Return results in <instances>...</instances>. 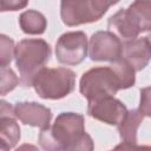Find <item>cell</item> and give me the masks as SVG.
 I'll return each mask as SVG.
<instances>
[{
	"instance_id": "cell-1",
	"label": "cell",
	"mask_w": 151,
	"mask_h": 151,
	"mask_svg": "<svg viewBox=\"0 0 151 151\" xmlns=\"http://www.w3.org/2000/svg\"><path fill=\"white\" fill-rule=\"evenodd\" d=\"M39 145L47 151H92L91 136L85 130L84 116L76 112H61L54 123L39 133Z\"/></svg>"
},
{
	"instance_id": "cell-2",
	"label": "cell",
	"mask_w": 151,
	"mask_h": 151,
	"mask_svg": "<svg viewBox=\"0 0 151 151\" xmlns=\"http://www.w3.org/2000/svg\"><path fill=\"white\" fill-rule=\"evenodd\" d=\"M134 83L136 71L120 58L110 66H97L86 71L80 78L79 91L87 101H92L116 96L119 90L130 88Z\"/></svg>"
},
{
	"instance_id": "cell-3",
	"label": "cell",
	"mask_w": 151,
	"mask_h": 151,
	"mask_svg": "<svg viewBox=\"0 0 151 151\" xmlns=\"http://www.w3.org/2000/svg\"><path fill=\"white\" fill-rule=\"evenodd\" d=\"M51 53V46L44 39H22L15 45L14 60L24 87L33 86L35 76L50 61Z\"/></svg>"
},
{
	"instance_id": "cell-4",
	"label": "cell",
	"mask_w": 151,
	"mask_h": 151,
	"mask_svg": "<svg viewBox=\"0 0 151 151\" xmlns=\"http://www.w3.org/2000/svg\"><path fill=\"white\" fill-rule=\"evenodd\" d=\"M76 86V73L66 67H44L34 78L33 87L42 99L58 100L67 97Z\"/></svg>"
},
{
	"instance_id": "cell-5",
	"label": "cell",
	"mask_w": 151,
	"mask_h": 151,
	"mask_svg": "<svg viewBox=\"0 0 151 151\" xmlns=\"http://www.w3.org/2000/svg\"><path fill=\"white\" fill-rule=\"evenodd\" d=\"M88 41L83 31L66 32L59 37L55 44L57 60L67 66H77L87 57Z\"/></svg>"
},
{
	"instance_id": "cell-6",
	"label": "cell",
	"mask_w": 151,
	"mask_h": 151,
	"mask_svg": "<svg viewBox=\"0 0 151 151\" xmlns=\"http://www.w3.org/2000/svg\"><path fill=\"white\" fill-rule=\"evenodd\" d=\"M123 41L111 31H98L88 41V55L92 61L113 63L122 58Z\"/></svg>"
},
{
	"instance_id": "cell-7",
	"label": "cell",
	"mask_w": 151,
	"mask_h": 151,
	"mask_svg": "<svg viewBox=\"0 0 151 151\" xmlns=\"http://www.w3.org/2000/svg\"><path fill=\"white\" fill-rule=\"evenodd\" d=\"M126 105L114 96L87 101V114L109 125H118L127 113Z\"/></svg>"
},
{
	"instance_id": "cell-8",
	"label": "cell",
	"mask_w": 151,
	"mask_h": 151,
	"mask_svg": "<svg viewBox=\"0 0 151 151\" xmlns=\"http://www.w3.org/2000/svg\"><path fill=\"white\" fill-rule=\"evenodd\" d=\"M14 114L22 124L44 130L51 125L52 111L37 101H18L14 105Z\"/></svg>"
},
{
	"instance_id": "cell-9",
	"label": "cell",
	"mask_w": 151,
	"mask_h": 151,
	"mask_svg": "<svg viewBox=\"0 0 151 151\" xmlns=\"http://www.w3.org/2000/svg\"><path fill=\"white\" fill-rule=\"evenodd\" d=\"M122 59L127 61L136 72L144 70L151 60V42L144 38H136L133 40L123 41Z\"/></svg>"
},
{
	"instance_id": "cell-10",
	"label": "cell",
	"mask_w": 151,
	"mask_h": 151,
	"mask_svg": "<svg viewBox=\"0 0 151 151\" xmlns=\"http://www.w3.org/2000/svg\"><path fill=\"white\" fill-rule=\"evenodd\" d=\"M60 18L68 27L93 22L90 0H60Z\"/></svg>"
},
{
	"instance_id": "cell-11",
	"label": "cell",
	"mask_w": 151,
	"mask_h": 151,
	"mask_svg": "<svg viewBox=\"0 0 151 151\" xmlns=\"http://www.w3.org/2000/svg\"><path fill=\"white\" fill-rule=\"evenodd\" d=\"M109 31L113 32L122 41H129L138 38L142 33L136 21L132 19L126 8H122L109 18Z\"/></svg>"
},
{
	"instance_id": "cell-12",
	"label": "cell",
	"mask_w": 151,
	"mask_h": 151,
	"mask_svg": "<svg viewBox=\"0 0 151 151\" xmlns=\"http://www.w3.org/2000/svg\"><path fill=\"white\" fill-rule=\"evenodd\" d=\"M143 119L144 116L138 109L127 111L125 118L117 125L119 137L123 143L119 146L125 147V146H133L134 144H137V132Z\"/></svg>"
},
{
	"instance_id": "cell-13",
	"label": "cell",
	"mask_w": 151,
	"mask_h": 151,
	"mask_svg": "<svg viewBox=\"0 0 151 151\" xmlns=\"http://www.w3.org/2000/svg\"><path fill=\"white\" fill-rule=\"evenodd\" d=\"M20 140V127L14 114L0 116V149L11 150Z\"/></svg>"
},
{
	"instance_id": "cell-14",
	"label": "cell",
	"mask_w": 151,
	"mask_h": 151,
	"mask_svg": "<svg viewBox=\"0 0 151 151\" xmlns=\"http://www.w3.org/2000/svg\"><path fill=\"white\" fill-rule=\"evenodd\" d=\"M19 26L26 34L39 35L47 28V20L45 15L35 9H27L19 17Z\"/></svg>"
},
{
	"instance_id": "cell-15",
	"label": "cell",
	"mask_w": 151,
	"mask_h": 151,
	"mask_svg": "<svg viewBox=\"0 0 151 151\" xmlns=\"http://www.w3.org/2000/svg\"><path fill=\"white\" fill-rule=\"evenodd\" d=\"M126 9L142 33L151 31V0H134Z\"/></svg>"
},
{
	"instance_id": "cell-16",
	"label": "cell",
	"mask_w": 151,
	"mask_h": 151,
	"mask_svg": "<svg viewBox=\"0 0 151 151\" xmlns=\"http://www.w3.org/2000/svg\"><path fill=\"white\" fill-rule=\"evenodd\" d=\"M0 93L1 96H6L8 92L13 91L20 83V78L17 77L14 71L8 66L0 67Z\"/></svg>"
},
{
	"instance_id": "cell-17",
	"label": "cell",
	"mask_w": 151,
	"mask_h": 151,
	"mask_svg": "<svg viewBox=\"0 0 151 151\" xmlns=\"http://www.w3.org/2000/svg\"><path fill=\"white\" fill-rule=\"evenodd\" d=\"M15 55V45L13 39L1 34L0 35V66H8Z\"/></svg>"
},
{
	"instance_id": "cell-18",
	"label": "cell",
	"mask_w": 151,
	"mask_h": 151,
	"mask_svg": "<svg viewBox=\"0 0 151 151\" xmlns=\"http://www.w3.org/2000/svg\"><path fill=\"white\" fill-rule=\"evenodd\" d=\"M119 1L120 0H90V11L93 22L101 19L107 9Z\"/></svg>"
},
{
	"instance_id": "cell-19",
	"label": "cell",
	"mask_w": 151,
	"mask_h": 151,
	"mask_svg": "<svg viewBox=\"0 0 151 151\" xmlns=\"http://www.w3.org/2000/svg\"><path fill=\"white\" fill-rule=\"evenodd\" d=\"M139 97V107L138 110L142 112L144 117L151 118V86L143 87L140 91Z\"/></svg>"
},
{
	"instance_id": "cell-20",
	"label": "cell",
	"mask_w": 151,
	"mask_h": 151,
	"mask_svg": "<svg viewBox=\"0 0 151 151\" xmlns=\"http://www.w3.org/2000/svg\"><path fill=\"white\" fill-rule=\"evenodd\" d=\"M29 0H0L1 12H14L25 8Z\"/></svg>"
},
{
	"instance_id": "cell-21",
	"label": "cell",
	"mask_w": 151,
	"mask_h": 151,
	"mask_svg": "<svg viewBox=\"0 0 151 151\" xmlns=\"http://www.w3.org/2000/svg\"><path fill=\"white\" fill-rule=\"evenodd\" d=\"M146 38H147V39H149V40H150V42H151V33H150V34H149V35H146Z\"/></svg>"
}]
</instances>
